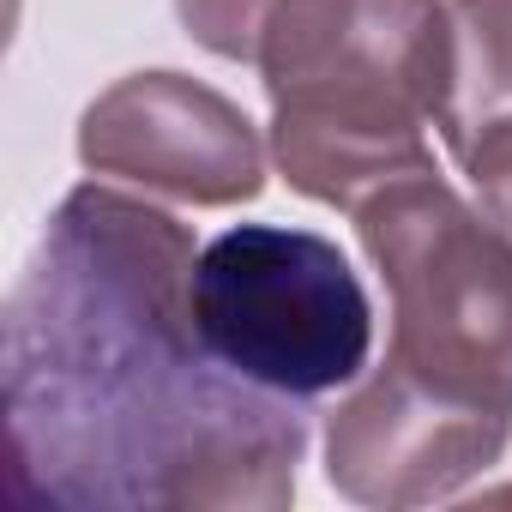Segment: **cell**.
<instances>
[{
  "mask_svg": "<svg viewBox=\"0 0 512 512\" xmlns=\"http://www.w3.org/2000/svg\"><path fill=\"white\" fill-rule=\"evenodd\" d=\"M193 229L73 187L7 296V476L43 506L284 512L302 398L241 380L193 320Z\"/></svg>",
  "mask_w": 512,
  "mask_h": 512,
  "instance_id": "6da1fadb",
  "label": "cell"
},
{
  "mask_svg": "<svg viewBox=\"0 0 512 512\" xmlns=\"http://www.w3.org/2000/svg\"><path fill=\"white\" fill-rule=\"evenodd\" d=\"M253 67L278 175L356 211L374 187L434 169L428 127H446L458 91L452 0H284Z\"/></svg>",
  "mask_w": 512,
  "mask_h": 512,
  "instance_id": "7a4b0ae2",
  "label": "cell"
},
{
  "mask_svg": "<svg viewBox=\"0 0 512 512\" xmlns=\"http://www.w3.org/2000/svg\"><path fill=\"white\" fill-rule=\"evenodd\" d=\"M350 217L392 302L386 362L512 416V235L434 169L374 187Z\"/></svg>",
  "mask_w": 512,
  "mask_h": 512,
  "instance_id": "3957f363",
  "label": "cell"
},
{
  "mask_svg": "<svg viewBox=\"0 0 512 512\" xmlns=\"http://www.w3.org/2000/svg\"><path fill=\"white\" fill-rule=\"evenodd\" d=\"M193 320L205 344L278 398H326L362 380L374 302L344 247L290 223H235L193 260Z\"/></svg>",
  "mask_w": 512,
  "mask_h": 512,
  "instance_id": "277c9868",
  "label": "cell"
},
{
  "mask_svg": "<svg viewBox=\"0 0 512 512\" xmlns=\"http://www.w3.org/2000/svg\"><path fill=\"white\" fill-rule=\"evenodd\" d=\"M79 163L175 205H247L266 187L260 127L187 73H127L79 115Z\"/></svg>",
  "mask_w": 512,
  "mask_h": 512,
  "instance_id": "5b68a950",
  "label": "cell"
},
{
  "mask_svg": "<svg viewBox=\"0 0 512 512\" xmlns=\"http://www.w3.org/2000/svg\"><path fill=\"white\" fill-rule=\"evenodd\" d=\"M512 416L440 398L404 368L380 362L326 422V482L356 506H434L500 464Z\"/></svg>",
  "mask_w": 512,
  "mask_h": 512,
  "instance_id": "8992f818",
  "label": "cell"
},
{
  "mask_svg": "<svg viewBox=\"0 0 512 512\" xmlns=\"http://www.w3.org/2000/svg\"><path fill=\"white\" fill-rule=\"evenodd\" d=\"M458 37V91L440 139L476 127L482 115L512 109V0H452Z\"/></svg>",
  "mask_w": 512,
  "mask_h": 512,
  "instance_id": "52a82bcc",
  "label": "cell"
},
{
  "mask_svg": "<svg viewBox=\"0 0 512 512\" xmlns=\"http://www.w3.org/2000/svg\"><path fill=\"white\" fill-rule=\"evenodd\" d=\"M446 151H452V157H458V169L470 175L476 205H482L506 235H512V109L482 115L476 127L452 133V139H446Z\"/></svg>",
  "mask_w": 512,
  "mask_h": 512,
  "instance_id": "ba28073f",
  "label": "cell"
},
{
  "mask_svg": "<svg viewBox=\"0 0 512 512\" xmlns=\"http://www.w3.org/2000/svg\"><path fill=\"white\" fill-rule=\"evenodd\" d=\"M278 7L284 0H175L187 37L199 49H211L217 61H241V67L260 61V37Z\"/></svg>",
  "mask_w": 512,
  "mask_h": 512,
  "instance_id": "9c48e42d",
  "label": "cell"
}]
</instances>
